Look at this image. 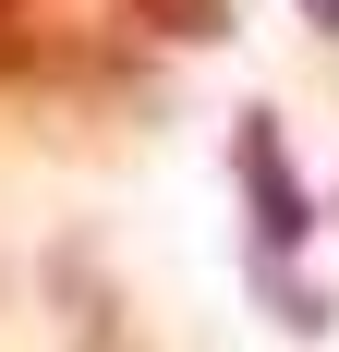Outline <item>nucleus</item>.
I'll use <instances>...</instances> for the list:
<instances>
[{
	"label": "nucleus",
	"mask_w": 339,
	"mask_h": 352,
	"mask_svg": "<svg viewBox=\"0 0 339 352\" xmlns=\"http://www.w3.org/2000/svg\"><path fill=\"white\" fill-rule=\"evenodd\" d=\"M291 12H303V25H315V36H339V0H291Z\"/></svg>",
	"instance_id": "7ed1b4c3"
},
{
	"label": "nucleus",
	"mask_w": 339,
	"mask_h": 352,
	"mask_svg": "<svg viewBox=\"0 0 339 352\" xmlns=\"http://www.w3.org/2000/svg\"><path fill=\"white\" fill-rule=\"evenodd\" d=\"M121 12L158 36H231V0H121Z\"/></svg>",
	"instance_id": "f03ea898"
},
{
	"label": "nucleus",
	"mask_w": 339,
	"mask_h": 352,
	"mask_svg": "<svg viewBox=\"0 0 339 352\" xmlns=\"http://www.w3.org/2000/svg\"><path fill=\"white\" fill-rule=\"evenodd\" d=\"M231 170H242V207H255V267H291V243H315V195H303V170H291V146H279V122L267 109H242L231 122Z\"/></svg>",
	"instance_id": "f257e3e1"
}]
</instances>
